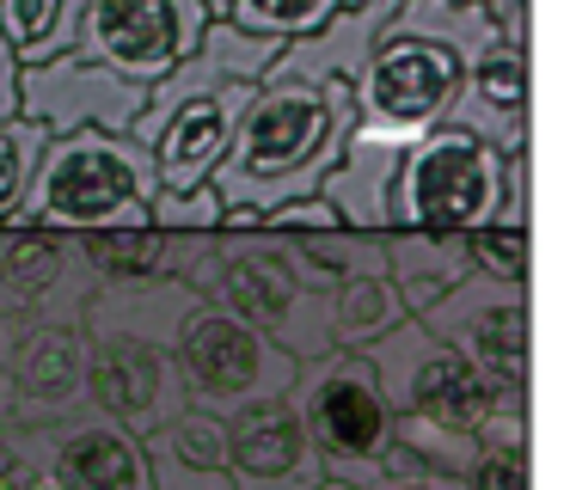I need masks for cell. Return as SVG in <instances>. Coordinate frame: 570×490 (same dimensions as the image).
I'll list each match as a JSON object with an SVG mask.
<instances>
[{
	"mask_svg": "<svg viewBox=\"0 0 570 490\" xmlns=\"http://www.w3.org/2000/svg\"><path fill=\"white\" fill-rule=\"evenodd\" d=\"M197 288L178 276L105 282L80 306V392L92 411L124 423L129 435H154L185 411V380L173 362V331L190 313Z\"/></svg>",
	"mask_w": 570,
	"mask_h": 490,
	"instance_id": "1",
	"label": "cell"
},
{
	"mask_svg": "<svg viewBox=\"0 0 570 490\" xmlns=\"http://www.w3.org/2000/svg\"><path fill=\"white\" fill-rule=\"evenodd\" d=\"M350 129H356V110H350L344 80H258L209 190L246 208L313 196L320 178L337 166Z\"/></svg>",
	"mask_w": 570,
	"mask_h": 490,
	"instance_id": "2",
	"label": "cell"
},
{
	"mask_svg": "<svg viewBox=\"0 0 570 490\" xmlns=\"http://www.w3.org/2000/svg\"><path fill=\"white\" fill-rule=\"evenodd\" d=\"M362 355H368L386 404H393V441L405 453H417L423 465L460 478L479 429L503 411L491 380H484L454 343L435 337L423 318H399V325L386 331V337H374Z\"/></svg>",
	"mask_w": 570,
	"mask_h": 490,
	"instance_id": "3",
	"label": "cell"
},
{
	"mask_svg": "<svg viewBox=\"0 0 570 490\" xmlns=\"http://www.w3.org/2000/svg\"><path fill=\"white\" fill-rule=\"evenodd\" d=\"M160 196L154 159L136 135L117 129H75L50 135L38 171H31L26 196H19L13 220L19 233H136L148 227V208Z\"/></svg>",
	"mask_w": 570,
	"mask_h": 490,
	"instance_id": "4",
	"label": "cell"
},
{
	"mask_svg": "<svg viewBox=\"0 0 570 490\" xmlns=\"http://www.w3.org/2000/svg\"><path fill=\"white\" fill-rule=\"evenodd\" d=\"M178 282H190L209 306L234 313L239 325H252L264 343H276L295 362L337 350L332 306L313 282L295 276L276 233H203Z\"/></svg>",
	"mask_w": 570,
	"mask_h": 490,
	"instance_id": "5",
	"label": "cell"
},
{
	"mask_svg": "<svg viewBox=\"0 0 570 490\" xmlns=\"http://www.w3.org/2000/svg\"><path fill=\"white\" fill-rule=\"evenodd\" d=\"M288 404H295L301 429H307L313 453H320L325 478H344L356 490L381 484V460L393 448V404H386L381 380H374L362 350H325L295 362L288 380Z\"/></svg>",
	"mask_w": 570,
	"mask_h": 490,
	"instance_id": "6",
	"label": "cell"
},
{
	"mask_svg": "<svg viewBox=\"0 0 570 490\" xmlns=\"http://www.w3.org/2000/svg\"><path fill=\"white\" fill-rule=\"evenodd\" d=\"M246 98H252L246 80L215 74L203 56H185L173 74H160L148 86L129 135L148 147L160 190H197V184L215 178V166H222L227 141L239 129Z\"/></svg>",
	"mask_w": 570,
	"mask_h": 490,
	"instance_id": "7",
	"label": "cell"
},
{
	"mask_svg": "<svg viewBox=\"0 0 570 490\" xmlns=\"http://www.w3.org/2000/svg\"><path fill=\"white\" fill-rule=\"evenodd\" d=\"M497 203H503V154L442 122L399 154L386 233H472L497 220Z\"/></svg>",
	"mask_w": 570,
	"mask_h": 490,
	"instance_id": "8",
	"label": "cell"
},
{
	"mask_svg": "<svg viewBox=\"0 0 570 490\" xmlns=\"http://www.w3.org/2000/svg\"><path fill=\"white\" fill-rule=\"evenodd\" d=\"M417 318L491 380L503 411L533 416V282H497L472 270Z\"/></svg>",
	"mask_w": 570,
	"mask_h": 490,
	"instance_id": "9",
	"label": "cell"
},
{
	"mask_svg": "<svg viewBox=\"0 0 570 490\" xmlns=\"http://www.w3.org/2000/svg\"><path fill=\"white\" fill-rule=\"evenodd\" d=\"M173 362H178V380H185V404L215 411V416H234L258 399H276L295 380V355L264 343L252 325L209 306L203 294L190 301V313L173 331Z\"/></svg>",
	"mask_w": 570,
	"mask_h": 490,
	"instance_id": "10",
	"label": "cell"
},
{
	"mask_svg": "<svg viewBox=\"0 0 570 490\" xmlns=\"http://www.w3.org/2000/svg\"><path fill=\"white\" fill-rule=\"evenodd\" d=\"M460 74H466V61H460L454 49L386 31L381 43H374V56L362 61V74L350 80L356 135H381V141H393V147H411L417 135L442 129L448 110H454Z\"/></svg>",
	"mask_w": 570,
	"mask_h": 490,
	"instance_id": "11",
	"label": "cell"
},
{
	"mask_svg": "<svg viewBox=\"0 0 570 490\" xmlns=\"http://www.w3.org/2000/svg\"><path fill=\"white\" fill-rule=\"evenodd\" d=\"M203 24H209L203 0H80L75 56L154 86L197 49Z\"/></svg>",
	"mask_w": 570,
	"mask_h": 490,
	"instance_id": "12",
	"label": "cell"
},
{
	"mask_svg": "<svg viewBox=\"0 0 570 490\" xmlns=\"http://www.w3.org/2000/svg\"><path fill=\"white\" fill-rule=\"evenodd\" d=\"M13 435L31 453L38 490H148L141 435H129L92 404H75L50 423H26Z\"/></svg>",
	"mask_w": 570,
	"mask_h": 490,
	"instance_id": "13",
	"label": "cell"
},
{
	"mask_svg": "<svg viewBox=\"0 0 570 490\" xmlns=\"http://www.w3.org/2000/svg\"><path fill=\"white\" fill-rule=\"evenodd\" d=\"M75 233L0 227V331L19 325H80V306L99 288Z\"/></svg>",
	"mask_w": 570,
	"mask_h": 490,
	"instance_id": "14",
	"label": "cell"
},
{
	"mask_svg": "<svg viewBox=\"0 0 570 490\" xmlns=\"http://www.w3.org/2000/svg\"><path fill=\"white\" fill-rule=\"evenodd\" d=\"M141 98H148V86L124 80L99 61H80L75 49L56 61H38V68H19V117L50 135H75V129L129 135Z\"/></svg>",
	"mask_w": 570,
	"mask_h": 490,
	"instance_id": "15",
	"label": "cell"
},
{
	"mask_svg": "<svg viewBox=\"0 0 570 490\" xmlns=\"http://www.w3.org/2000/svg\"><path fill=\"white\" fill-rule=\"evenodd\" d=\"M87 404L80 392V325H19L0 343V411L7 429L50 423Z\"/></svg>",
	"mask_w": 570,
	"mask_h": 490,
	"instance_id": "16",
	"label": "cell"
},
{
	"mask_svg": "<svg viewBox=\"0 0 570 490\" xmlns=\"http://www.w3.org/2000/svg\"><path fill=\"white\" fill-rule=\"evenodd\" d=\"M227 478L234 490H313L325 478L288 392L227 416Z\"/></svg>",
	"mask_w": 570,
	"mask_h": 490,
	"instance_id": "17",
	"label": "cell"
},
{
	"mask_svg": "<svg viewBox=\"0 0 570 490\" xmlns=\"http://www.w3.org/2000/svg\"><path fill=\"white\" fill-rule=\"evenodd\" d=\"M448 122L479 135V141H491L497 154L533 147V56L528 49L497 43L479 61H466Z\"/></svg>",
	"mask_w": 570,
	"mask_h": 490,
	"instance_id": "18",
	"label": "cell"
},
{
	"mask_svg": "<svg viewBox=\"0 0 570 490\" xmlns=\"http://www.w3.org/2000/svg\"><path fill=\"white\" fill-rule=\"evenodd\" d=\"M393 12H399V0H344L320 31H307V37L276 49L264 80H313V86L344 80L350 86L362 74V61L374 56V43L393 31Z\"/></svg>",
	"mask_w": 570,
	"mask_h": 490,
	"instance_id": "19",
	"label": "cell"
},
{
	"mask_svg": "<svg viewBox=\"0 0 570 490\" xmlns=\"http://www.w3.org/2000/svg\"><path fill=\"white\" fill-rule=\"evenodd\" d=\"M405 147L381 141V135H356L350 129L337 166L320 178V196L337 208L344 233H386V190H393V171Z\"/></svg>",
	"mask_w": 570,
	"mask_h": 490,
	"instance_id": "20",
	"label": "cell"
},
{
	"mask_svg": "<svg viewBox=\"0 0 570 490\" xmlns=\"http://www.w3.org/2000/svg\"><path fill=\"white\" fill-rule=\"evenodd\" d=\"M381 257H386V282L399 288L405 313H430L448 288L472 276L466 257V233H381Z\"/></svg>",
	"mask_w": 570,
	"mask_h": 490,
	"instance_id": "21",
	"label": "cell"
},
{
	"mask_svg": "<svg viewBox=\"0 0 570 490\" xmlns=\"http://www.w3.org/2000/svg\"><path fill=\"white\" fill-rule=\"evenodd\" d=\"M203 233H160V227H136V233H92L80 239L87 270L105 282H154V276H185L190 245Z\"/></svg>",
	"mask_w": 570,
	"mask_h": 490,
	"instance_id": "22",
	"label": "cell"
},
{
	"mask_svg": "<svg viewBox=\"0 0 570 490\" xmlns=\"http://www.w3.org/2000/svg\"><path fill=\"white\" fill-rule=\"evenodd\" d=\"M466 490H533V416L528 411H497L479 429L466 465H460Z\"/></svg>",
	"mask_w": 570,
	"mask_h": 490,
	"instance_id": "23",
	"label": "cell"
},
{
	"mask_svg": "<svg viewBox=\"0 0 570 490\" xmlns=\"http://www.w3.org/2000/svg\"><path fill=\"white\" fill-rule=\"evenodd\" d=\"M393 37H423V43L454 49L460 61H479L484 49H497V19L472 0H399L393 12Z\"/></svg>",
	"mask_w": 570,
	"mask_h": 490,
	"instance_id": "24",
	"label": "cell"
},
{
	"mask_svg": "<svg viewBox=\"0 0 570 490\" xmlns=\"http://www.w3.org/2000/svg\"><path fill=\"white\" fill-rule=\"evenodd\" d=\"M325 306H332V343L337 350H368V343L386 337L399 318H411L405 301H399V288L386 282V270L344 276L332 294H325Z\"/></svg>",
	"mask_w": 570,
	"mask_h": 490,
	"instance_id": "25",
	"label": "cell"
},
{
	"mask_svg": "<svg viewBox=\"0 0 570 490\" xmlns=\"http://www.w3.org/2000/svg\"><path fill=\"white\" fill-rule=\"evenodd\" d=\"M80 0H0V43L13 49L19 68H38L75 49Z\"/></svg>",
	"mask_w": 570,
	"mask_h": 490,
	"instance_id": "26",
	"label": "cell"
},
{
	"mask_svg": "<svg viewBox=\"0 0 570 490\" xmlns=\"http://www.w3.org/2000/svg\"><path fill=\"white\" fill-rule=\"evenodd\" d=\"M209 19H227L252 37H276V43H295V37L320 31L344 0H203Z\"/></svg>",
	"mask_w": 570,
	"mask_h": 490,
	"instance_id": "27",
	"label": "cell"
},
{
	"mask_svg": "<svg viewBox=\"0 0 570 490\" xmlns=\"http://www.w3.org/2000/svg\"><path fill=\"white\" fill-rule=\"evenodd\" d=\"M276 49H283L276 37H252V31H239V24H227V19H209V24H203V37H197V49H190V56H203L215 74H227V80L258 86L264 74H271Z\"/></svg>",
	"mask_w": 570,
	"mask_h": 490,
	"instance_id": "28",
	"label": "cell"
},
{
	"mask_svg": "<svg viewBox=\"0 0 570 490\" xmlns=\"http://www.w3.org/2000/svg\"><path fill=\"white\" fill-rule=\"evenodd\" d=\"M43 147H50V129H38V122L26 117H7L0 122V227L13 220L19 196H26L31 171H38Z\"/></svg>",
	"mask_w": 570,
	"mask_h": 490,
	"instance_id": "29",
	"label": "cell"
},
{
	"mask_svg": "<svg viewBox=\"0 0 570 490\" xmlns=\"http://www.w3.org/2000/svg\"><path fill=\"white\" fill-rule=\"evenodd\" d=\"M466 257L479 276H497V282H533V233L521 227H472L466 233Z\"/></svg>",
	"mask_w": 570,
	"mask_h": 490,
	"instance_id": "30",
	"label": "cell"
},
{
	"mask_svg": "<svg viewBox=\"0 0 570 490\" xmlns=\"http://www.w3.org/2000/svg\"><path fill=\"white\" fill-rule=\"evenodd\" d=\"M148 227L160 233H215L222 227V196L209 190V184H197V190H160L148 208Z\"/></svg>",
	"mask_w": 570,
	"mask_h": 490,
	"instance_id": "31",
	"label": "cell"
},
{
	"mask_svg": "<svg viewBox=\"0 0 570 490\" xmlns=\"http://www.w3.org/2000/svg\"><path fill=\"white\" fill-rule=\"evenodd\" d=\"M337 227H344V220H337V208L325 203L320 190L264 208V233H276V239H313V233H337Z\"/></svg>",
	"mask_w": 570,
	"mask_h": 490,
	"instance_id": "32",
	"label": "cell"
},
{
	"mask_svg": "<svg viewBox=\"0 0 570 490\" xmlns=\"http://www.w3.org/2000/svg\"><path fill=\"white\" fill-rule=\"evenodd\" d=\"M497 227L533 233V147L503 154V203H497Z\"/></svg>",
	"mask_w": 570,
	"mask_h": 490,
	"instance_id": "33",
	"label": "cell"
},
{
	"mask_svg": "<svg viewBox=\"0 0 570 490\" xmlns=\"http://www.w3.org/2000/svg\"><path fill=\"white\" fill-rule=\"evenodd\" d=\"M374 490H466L460 484L454 472H435V465H423L417 453H405L393 441V448H386V460H381V484Z\"/></svg>",
	"mask_w": 570,
	"mask_h": 490,
	"instance_id": "34",
	"label": "cell"
},
{
	"mask_svg": "<svg viewBox=\"0 0 570 490\" xmlns=\"http://www.w3.org/2000/svg\"><path fill=\"white\" fill-rule=\"evenodd\" d=\"M472 7L491 12L497 37H503L509 49H528V56H533V0H472Z\"/></svg>",
	"mask_w": 570,
	"mask_h": 490,
	"instance_id": "35",
	"label": "cell"
},
{
	"mask_svg": "<svg viewBox=\"0 0 570 490\" xmlns=\"http://www.w3.org/2000/svg\"><path fill=\"white\" fill-rule=\"evenodd\" d=\"M313 490H356V484H344V478H320Z\"/></svg>",
	"mask_w": 570,
	"mask_h": 490,
	"instance_id": "36",
	"label": "cell"
},
{
	"mask_svg": "<svg viewBox=\"0 0 570 490\" xmlns=\"http://www.w3.org/2000/svg\"><path fill=\"white\" fill-rule=\"evenodd\" d=\"M0 429H7V411H0Z\"/></svg>",
	"mask_w": 570,
	"mask_h": 490,
	"instance_id": "37",
	"label": "cell"
},
{
	"mask_svg": "<svg viewBox=\"0 0 570 490\" xmlns=\"http://www.w3.org/2000/svg\"><path fill=\"white\" fill-rule=\"evenodd\" d=\"M0 343H7V331H0Z\"/></svg>",
	"mask_w": 570,
	"mask_h": 490,
	"instance_id": "38",
	"label": "cell"
}]
</instances>
